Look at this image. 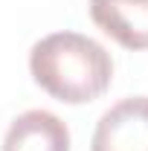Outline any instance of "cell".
<instances>
[{
    "label": "cell",
    "instance_id": "obj_1",
    "mask_svg": "<svg viewBox=\"0 0 148 151\" xmlns=\"http://www.w3.org/2000/svg\"><path fill=\"white\" fill-rule=\"evenodd\" d=\"M29 70L52 99L84 105L111 87L113 61L99 41L81 32H52L32 47Z\"/></svg>",
    "mask_w": 148,
    "mask_h": 151
},
{
    "label": "cell",
    "instance_id": "obj_2",
    "mask_svg": "<svg viewBox=\"0 0 148 151\" xmlns=\"http://www.w3.org/2000/svg\"><path fill=\"white\" fill-rule=\"evenodd\" d=\"M90 151H148V96H128L102 113Z\"/></svg>",
    "mask_w": 148,
    "mask_h": 151
},
{
    "label": "cell",
    "instance_id": "obj_3",
    "mask_svg": "<svg viewBox=\"0 0 148 151\" xmlns=\"http://www.w3.org/2000/svg\"><path fill=\"white\" fill-rule=\"evenodd\" d=\"M90 18L125 50H148V0H90Z\"/></svg>",
    "mask_w": 148,
    "mask_h": 151
},
{
    "label": "cell",
    "instance_id": "obj_4",
    "mask_svg": "<svg viewBox=\"0 0 148 151\" xmlns=\"http://www.w3.org/2000/svg\"><path fill=\"white\" fill-rule=\"evenodd\" d=\"M3 151H70V131L50 111H23L3 137Z\"/></svg>",
    "mask_w": 148,
    "mask_h": 151
}]
</instances>
